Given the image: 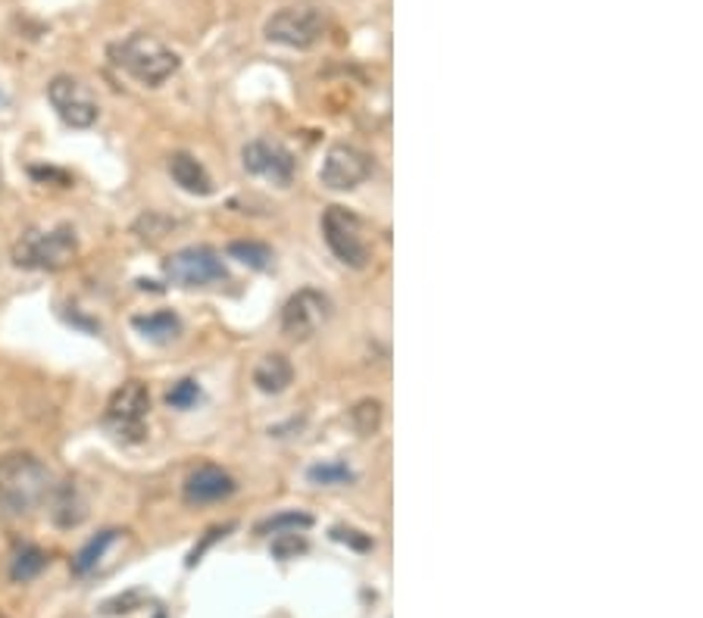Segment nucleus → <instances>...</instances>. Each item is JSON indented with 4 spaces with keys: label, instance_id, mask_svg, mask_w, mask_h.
<instances>
[{
    "label": "nucleus",
    "instance_id": "obj_17",
    "mask_svg": "<svg viewBox=\"0 0 703 618\" xmlns=\"http://www.w3.org/2000/svg\"><path fill=\"white\" fill-rule=\"evenodd\" d=\"M48 566V553L35 544H22V547L13 553V563H10V578L17 584L35 581L38 575Z\"/></svg>",
    "mask_w": 703,
    "mask_h": 618
},
{
    "label": "nucleus",
    "instance_id": "obj_23",
    "mask_svg": "<svg viewBox=\"0 0 703 618\" xmlns=\"http://www.w3.org/2000/svg\"><path fill=\"white\" fill-rule=\"evenodd\" d=\"M197 400H200V388H197V381H192V378L173 384V391L166 394V403H169L173 410H192Z\"/></svg>",
    "mask_w": 703,
    "mask_h": 618
},
{
    "label": "nucleus",
    "instance_id": "obj_28",
    "mask_svg": "<svg viewBox=\"0 0 703 618\" xmlns=\"http://www.w3.org/2000/svg\"><path fill=\"white\" fill-rule=\"evenodd\" d=\"M0 618H7V616H3V612H0Z\"/></svg>",
    "mask_w": 703,
    "mask_h": 618
},
{
    "label": "nucleus",
    "instance_id": "obj_8",
    "mask_svg": "<svg viewBox=\"0 0 703 618\" xmlns=\"http://www.w3.org/2000/svg\"><path fill=\"white\" fill-rule=\"evenodd\" d=\"M48 101L56 110V116L70 128H91L101 116V103L91 94L89 85H82L72 75H56L48 85Z\"/></svg>",
    "mask_w": 703,
    "mask_h": 618
},
{
    "label": "nucleus",
    "instance_id": "obj_12",
    "mask_svg": "<svg viewBox=\"0 0 703 618\" xmlns=\"http://www.w3.org/2000/svg\"><path fill=\"white\" fill-rule=\"evenodd\" d=\"M235 487L238 484H235V478H231L226 468H219V465H200L185 481V499L197 503V506L219 503V499H229L235 494Z\"/></svg>",
    "mask_w": 703,
    "mask_h": 618
},
{
    "label": "nucleus",
    "instance_id": "obj_19",
    "mask_svg": "<svg viewBox=\"0 0 703 618\" xmlns=\"http://www.w3.org/2000/svg\"><path fill=\"white\" fill-rule=\"evenodd\" d=\"M229 257L245 262L250 269H260V272L272 266V250L266 244H260V240H231Z\"/></svg>",
    "mask_w": 703,
    "mask_h": 618
},
{
    "label": "nucleus",
    "instance_id": "obj_21",
    "mask_svg": "<svg viewBox=\"0 0 703 618\" xmlns=\"http://www.w3.org/2000/svg\"><path fill=\"white\" fill-rule=\"evenodd\" d=\"M351 422L360 434H372V431L382 425V403H379V400H363V403L351 412Z\"/></svg>",
    "mask_w": 703,
    "mask_h": 618
},
{
    "label": "nucleus",
    "instance_id": "obj_2",
    "mask_svg": "<svg viewBox=\"0 0 703 618\" xmlns=\"http://www.w3.org/2000/svg\"><path fill=\"white\" fill-rule=\"evenodd\" d=\"M110 60L123 72H128L135 82L147 87H159L163 82H169L178 72V66H182V60H178V53L173 48H166L154 34L144 32H135L128 34L125 41H116L110 48Z\"/></svg>",
    "mask_w": 703,
    "mask_h": 618
},
{
    "label": "nucleus",
    "instance_id": "obj_26",
    "mask_svg": "<svg viewBox=\"0 0 703 618\" xmlns=\"http://www.w3.org/2000/svg\"><path fill=\"white\" fill-rule=\"evenodd\" d=\"M334 537H338V540H344V544H353V547H360V549L370 547V540H356V532H344V528H334Z\"/></svg>",
    "mask_w": 703,
    "mask_h": 618
},
{
    "label": "nucleus",
    "instance_id": "obj_18",
    "mask_svg": "<svg viewBox=\"0 0 703 618\" xmlns=\"http://www.w3.org/2000/svg\"><path fill=\"white\" fill-rule=\"evenodd\" d=\"M116 534L120 532H101L97 537H91L85 547L79 549V556H75V563H72V571L75 575H89L97 568V563L104 559V553L110 549V544L116 540Z\"/></svg>",
    "mask_w": 703,
    "mask_h": 618
},
{
    "label": "nucleus",
    "instance_id": "obj_13",
    "mask_svg": "<svg viewBox=\"0 0 703 618\" xmlns=\"http://www.w3.org/2000/svg\"><path fill=\"white\" fill-rule=\"evenodd\" d=\"M48 509H51L53 525H60V528H79L89 518V503H85L82 491L72 481L53 484L51 497H48Z\"/></svg>",
    "mask_w": 703,
    "mask_h": 618
},
{
    "label": "nucleus",
    "instance_id": "obj_22",
    "mask_svg": "<svg viewBox=\"0 0 703 618\" xmlns=\"http://www.w3.org/2000/svg\"><path fill=\"white\" fill-rule=\"evenodd\" d=\"M313 525V518L310 515H303V513H281L276 515V518H269V522H263L260 525V532L263 534H281V532H300V528H310Z\"/></svg>",
    "mask_w": 703,
    "mask_h": 618
},
{
    "label": "nucleus",
    "instance_id": "obj_15",
    "mask_svg": "<svg viewBox=\"0 0 703 618\" xmlns=\"http://www.w3.org/2000/svg\"><path fill=\"white\" fill-rule=\"evenodd\" d=\"M132 326L138 334H144L147 341L154 343H169L182 334V319L173 309H159V312H147V316H135Z\"/></svg>",
    "mask_w": 703,
    "mask_h": 618
},
{
    "label": "nucleus",
    "instance_id": "obj_16",
    "mask_svg": "<svg viewBox=\"0 0 703 618\" xmlns=\"http://www.w3.org/2000/svg\"><path fill=\"white\" fill-rule=\"evenodd\" d=\"M294 378V369L291 362L285 360L281 353H272V357H263L260 365L254 369V384L263 391V394H281Z\"/></svg>",
    "mask_w": 703,
    "mask_h": 618
},
{
    "label": "nucleus",
    "instance_id": "obj_29",
    "mask_svg": "<svg viewBox=\"0 0 703 618\" xmlns=\"http://www.w3.org/2000/svg\"><path fill=\"white\" fill-rule=\"evenodd\" d=\"M0 185H3V178H0Z\"/></svg>",
    "mask_w": 703,
    "mask_h": 618
},
{
    "label": "nucleus",
    "instance_id": "obj_11",
    "mask_svg": "<svg viewBox=\"0 0 703 618\" xmlns=\"http://www.w3.org/2000/svg\"><path fill=\"white\" fill-rule=\"evenodd\" d=\"M241 159H245V169L250 175H260L279 188H288L291 178H294V156L276 141H250Z\"/></svg>",
    "mask_w": 703,
    "mask_h": 618
},
{
    "label": "nucleus",
    "instance_id": "obj_4",
    "mask_svg": "<svg viewBox=\"0 0 703 618\" xmlns=\"http://www.w3.org/2000/svg\"><path fill=\"white\" fill-rule=\"evenodd\" d=\"M147 412H151L147 388L141 381H125L106 403L104 425L113 437H120L125 444H138L147 434Z\"/></svg>",
    "mask_w": 703,
    "mask_h": 618
},
{
    "label": "nucleus",
    "instance_id": "obj_24",
    "mask_svg": "<svg viewBox=\"0 0 703 618\" xmlns=\"http://www.w3.org/2000/svg\"><path fill=\"white\" fill-rule=\"evenodd\" d=\"M300 553H307V540L298 532H281L272 537V556L276 559H294Z\"/></svg>",
    "mask_w": 703,
    "mask_h": 618
},
{
    "label": "nucleus",
    "instance_id": "obj_7",
    "mask_svg": "<svg viewBox=\"0 0 703 618\" xmlns=\"http://www.w3.org/2000/svg\"><path fill=\"white\" fill-rule=\"evenodd\" d=\"M266 38L294 51H310L325 38V17L317 7H288L266 22Z\"/></svg>",
    "mask_w": 703,
    "mask_h": 618
},
{
    "label": "nucleus",
    "instance_id": "obj_25",
    "mask_svg": "<svg viewBox=\"0 0 703 618\" xmlns=\"http://www.w3.org/2000/svg\"><path fill=\"white\" fill-rule=\"evenodd\" d=\"M144 597L141 594H125V597H116V600L104 602V612L106 616H120V612H135Z\"/></svg>",
    "mask_w": 703,
    "mask_h": 618
},
{
    "label": "nucleus",
    "instance_id": "obj_10",
    "mask_svg": "<svg viewBox=\"0 0 703 618\" xmlns=\"http://www.w3.org/2000/svg\"><path fill=\"white\" fill-rule=\"evenodd\" d=\"M329 312H332V303H329L325 293L313 291V288H303V291L294 293L285 303V309H281V328H285V334H291L298 341H307V338L317 334L319 326H325Z\"/></svg>",
    "mask_w": 703,
    "mask_h": 618
},
{
    "label": "nucleus",
    "instance_id": "obj_5",
    "mask_svg": "<svg viewBox=\"0 0 703 618\" xmlns=\"http://www.w3.org/2000/svg\"><path fill=\"white\" fill-rule=\"evenodd\" d=\"M166 278L178 288H213L229 281V269L213 247H185L163 262Z\"/></svg>",
    "mask_w": 703,
    "mask_h": 618
},
{
    "label": "nucleus",
    "instance_id": "obj_9",
    "mask_svg": "<svg viewBox=\"0 0 703 618\" xmlns=\"http://www.w3.org/2000/svg\"><path fill=\"white\" fill-rule=\"evenodd\" d=\"M372 175V156L353 144H334L319 169V182L329 190H353Z\"/></svg>",
    "mask_w": 703,
    "mask_h": 618
},
{
    "label": "nucleus",
    "instance_id": "obj_27",
    "mask_svg": "<svg viewBox=\"0 0 703 618\" xmlns=\"http://www.w3.org/2000/svg\"><path fill=\"white\" fill-rule=\"evenodd\" d=\"M32 175H35V178H44V182H48V178H56V182H60V185H66V182H70V178H66V175H63V172H56V169H32Z\"/></svg>",
    "mask_w": 703,
    "mask_h": 618
},
{
    "label": "nucleus",
    "instance_id": "obj_14",
    "mask_svg": "<svg viewBox=\"0 0 703 618\" xmlns=\"http://www.w3.org/2000/svg\"><path fill=\"white\" fill-rule=\"evenodd\" d=\"M169 175L176 178V185L188 194H197V197H207L213 190L210 172L204 169L192 154H173L169 156Z\"/></svg>",
    "mask_w": 703,
    "mask_h": 618
},
{
    "label": "nucleus",
    "instance_id": "obj_1",
    "mask_svg": "<svg viewBox=\"0 0 703 618\" xmlns=\"http://www.w3.org/2000/svg\"><path fill=\"white\" fill-rule=\"evenodd\" d=\"M53 472L38 456L17 453L0 460V515L25 518L44 506L53 491Z\"/></svg>",
    "mask_w": 703,
    "mask_h": 618
},
{
    "label": "nucleus",
    "instance_id": "obj_3",
    "mask_svg": "<svg viewBox=\"0 0 703 618\" xmlns=\"http://www.w3.org/2000/svg\"><path fill=\"white\" fill-rule=\"evenodd\" d=\"M79 257V238L72 225L56 228H29L13 244V266L32 272H56L66 269Z\"/></svg>",
    "mask_w": 703,
    "mask_h": 618
},
{
    "label": "nucleus",
    "instance_id": "obj_6",
    "mask_svg": "<svg viewBox=\"0 0 703 618\" xmlns=\"http://www.w3.org/2000/svg\"><path fill=\"white\" fill-rule=\"evenodd\" d=\"M322 238H325L329 250L344 266H351V269H366L370 266V244L363 238V225L344 206H329L325 209V216H322Z\"/></svg>",
    "mask_w": 703,
    "mask_h": 618
},
{
    "label": "nucleus",
    "instance_id": "obj_20",
    "mask_svg": "<svg viewBox=\"0 0 703 618\" xmlns=\"http://www.w3.org/2000/svg\"><path fill=\"white\" fill-rule=\"evenodd\" d=\"M310 484H322V487H338V484H351L353 472L344 463H317L307 472Z\"/></svg>",
    "mask_w": 703,
    "mask_h": 618
}]
</instances>
